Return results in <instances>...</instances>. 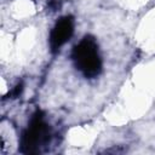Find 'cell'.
<instances>
[{
    "label": "cell",
    "mask_w": 155,
    "mask_h": 155,
    "mask_svg": "<svg viewBox=\"0 0 155 155\" xmlns=\"http://www.w3.org/2000/svg\"><path fill=\"white\" fill-rule=\"evenodd\" d=\"M73 61L75 67L86 76L94 78L99 74L102 61L98 51V45L91 36H85L73 50Z\"/></svg>",
    "instance_id": "obj_1"
},
{
    "label": "cell",
    "mask_w": 155,
    "mask_h": 155,
    "mask_svg": "<svg viewBox=\"0 0 155 155\" xmlns=\"http://www.w3.org/2000/svg\"><path fill=\"white\" fill-rule=\"evenodd\" d=\"M50 139V130L42 116L35 115L30 125L22 137V147L28 153L39 151L40 147H44Z\"/></svg>",
    "instance_id": "obj_2"
},
{
    "label": "cell",
    "mask_w": 155,
    "mask_h": 155,
    "mask_svg": "<svg viewBox=\"0 0 155 155\" xmlns=\"http://www.w3.org/2000/svg\"><path fill=\"white\" fill-rule=\"evenodd\" d=\"M74 33V19L70 16L62 17L57 21L54 27L50 31V47L52 51H58L63 45L68 42Z\"/></svg>",
    "instance_id": "obj_3"
}]
</instances>
